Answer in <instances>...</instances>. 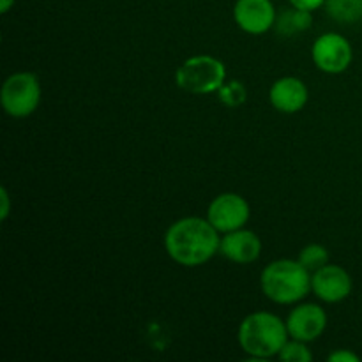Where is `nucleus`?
<instances>
[{"label": "nucleus", "instance_id": "obj_21", "mask_svg": "<svg viewBox=\"0 0 362 362\" xmlns=\"http://www.w3.org/2000/svg\"><path fill=\"white\" fill-rule=\"evenodd\" d=\"M14 2H16V0H0V13L2 14L9 13L11 7L14 6Z\"/></svg>", "mask_w": 362, "mask_h": 362}, {"label": "nucleus", "instance_id": "obj_2", "mask_svg": "<svg viewBox=\"0 0 362 362\" xmlns=\"http://www.w3.org/2000/svg\"><path fill=\"white\" fill-rule=\"evenodd\" d=\"M288 329L278 315L269 311L251 313L240 322L239 345L250 356V361L260 362L281 352L288 341Z\"/></svg>", "mask_w": 362, "mask_h": 362}, {"label": "nucleus", "instance_id": "obj_3", "mask_svg": "<svg viewBox=\"0 0 362 362\" xmlns=\"http://www.w3.org/2000/svg\"><path fill=\"white\" fill-rule=\"evenodd\" d=\"M264 296L276 304H296L311 292V274L299 260H276L262 271Z\"/></svg>", "mask_w": 362, "mask_h": 362}, {"label": "nucleus", "instance_id": "obj_17", "mask_svg": "<svg viewBox=\"0 0 362 362\" xmlns=\"http://www.w3.org/2000/svg\"><path fill=\"white\" fill-rule=\"evenodd\" d=\"M278 357L285 362H311L313 361V354L308 349L306 343L299 341V339H292V341H286L285 346L281 349V352L278 354Z\"/></svg>", "mask_w": 362, "mask_h": 362}, {"label": "nucleus", "instance_id": "obj_5", "mask_svg": "<svg viewBox=\"0 0 362 362\" xmlns=\"http://www.w3.org/2000/svg\"><path fill=\"white\" fill-rule=\"evenodd\" d=\"M2 108L7 115L28 117L41 103V83L34 73H14L6 78L0 92Z\"/></svg>", "mask_w": 362, "mask_h": 362}, {"label": "nucleus", "instance_id": "obj_8", "mask_svg": "<svg viewBox=\"0 0 362 362\" xmlns=\"http://www.w3.org/2000/svg\"><path fill=\"white\" fill-rule=\"evenodd\" d=\"M327 327V313L318 304H299L290 311L286 329L292 339L310 343L320 338Z\"/></svg>", "mask_w": 362, "mask_h": 362}, {"label": "nucleus", "instance_id": "obj_14", "mask_svg": "<svg viewBox=\"0 0 362 362\" xmlns=\"http://www.w3.org/2000/svg\"><path fill=\"white\" fill-rule=\"evenodd\" d=\"M325 11L339 23H357L362 20V0H325Z\"/></svg>", "mask_w": 362, "mask_h": 362}, {"label": "nucleus", "instance_id": "obj_10", "mask_svg": "<svg viewBox=\"0 0 362 362\" xmlns=\"http://www.w3.org/2000/svg\"><path fill=\"white\" fill-rule=\"evenodd\" d=\"M352 278L339 265H324L311 276V290L320 300L329 304L341 303L352 293Z\"/></svg>", "mask_w": 362, "mask_h": 362}, {"label": "nucleus", "instance_id": "obj_19", "mask_svg": "<svg viewBox=\"0 0 362 362\" xmlns=\"http://www.w3.org/2000/svg\"><path fill=\"white\" fill-rule=\"evenodd\" d=\"M331 362H359L361 357L357 354L350 352V350H336L329 356Z\"/></svg>", "mask_w": 362, "mask_h": 362}, {"label": "nucleus", "instance_id": "obj_13", "mask_svg": "<svg viewBox=\"0 0 362 362\" xmlns=\"http://www.w3.org/2000/svg\"><path fill=\"white\" fill-rule=\"evenodd\" d=\"M311 25H313V16L310 11L297 9L292 6L276 16L274 28L279 37H293L296 34L308 30Z\"/></svg>", "mask_w": 362, "mask_h": 362}, {"label": "nucleus", "instance_id": "obj_6", "mask_svg": "<svg viewBox=\"0 0 362 362\" xmlns=\"http://www.w3.org/2000/svg\"><path fill=\"white\" fill-rule=\"evenodd\" d=\"M311 57H313L315 66L320 71L329 74H339L349 69L352 64L354 49L349 39L336 32H327L313 42Z\"/></svg>", "mask_w": 362, "mask_h": 362}, {"label": "nucleus", "instance_id": "obj_11", "mask_svg": "<svg viewBox=\"0 0 362 362\" xmlns=\"http://www.w3.org/2000/svg\"><path fill=\"white\" fill-rule=\"evenodd\" d=\"M262 253V240L251 230H233V232L225 233V237L219 243V255L233 264L247 265L253 264L260 258Z\"/></svg>", "mask_w": 362, "mask_h": 362}, {"label": "nucleus", "instance_id": "obj_15", "mask_svg": "<svg viewBox=\"0 0 362 362\" xmlns=\"http://www.w3.org/2000/svg\"><path fill=\"white\" fill-rule=\"evenodd\" d=\"M299 262L308 269L310 272L318 271L324 265L329 264V251L327 247L322 244H308L299 255Z\"/></svg>", "mask_w": 362, "mask_h": 362}, {"label": "nucleus", "instance_id": "obj_12", "mask_svg": "<svg viewBox=\"0 0 362 362\" xmlns=\"http://www.w3.org/2000/svg\"><path fill=\"white\" fill-rule=\"evenodd\" d=\"M308 87L296 76L279 78L269 90L271 105L281 113H297L306 106Z\"/></svg>", "mask_w": 362, "mask_h": 362}, {"label": "nucleus", "instance_id": "obj_9", "mask_svg": "<svg viewBox=\"0 0 362 362\" xmlns=\"http://www.w3.org/2000/svg\"><path fill=\"white\" fill-rule=\"evenodd\" d=\"M276 16L272 0H237L233 6V20L247 34H265L274 27Z\"/></svg>", "mask_w": 362, "mask_h": 362}, {"label": "nucleus", "instance_id": "obj_16", "mask_svg": "<svg viewBox=\"0 0 362 362\" xmlns=\"http://www.w3.org/2000/svg\"><path fill=\"white\" fill-rule=\"evenodd\" d=\"M219 99H221L223 105H226L228 108H237V106L243 105L246 101V87H244L240 81H228V83H223V87L218 90Z\"/></svg>", "mask_w": 362, "mask_h": 362}, {"label": "nucleus", "instance_id": "obj_20", "mask_svg": "<svg viewBox=\"0 0 362 362\" xmlns=\"http://www.w3.org/2000/svg\"><path fill=\"white\" fill-rule=\"evenodd\" d=\"M0 198H2V212H0V216H2V219H6L7 214H9V194H7L6 187L0 189Z\"/></svg>", "mask_w": 362, "mask_h": 362}, {"label": "nucleus", "instance_id": "obj_1", "mask_svg": "<svg viewBox=\"0 0 362 362\" xmlns=\"http://www.w3.org/2000/svg\"><path fill=\"white\" fill-rule=\"evenodd\" d=\"M218 230L209 219L182 218L165 233V250L175 264L184 267L204 265L219 253Z\"/></svg>", "mask_w": 362, "mask_h": 362}, {"label": "nucleus", "instance_id": "obj_4", "mask_svg": "<svg viewBox=\"0 0 362 362\" xmlns=\"http://www.w3.org/2000/svg\"><path fill=\"white\" fill-rule=\"evenodd\" d=\"M226 67L211 55H197L179 66L175 73L177 87L189 94H212L223 87Z\"/></svg>", "mask_w": 362, "mask_h": 362}, {"label": "nucleus", "instance_id": "obj_7", "mask_svg": "<svg viewBox=\"0 0 362 362\" xmlns=\"http://www.w3.org/2000/svg\"><path fill=\"white\" fill-rule=\"evenodd\" d=\"M207 219L219 233H228L244 228L250 219V205L240 194L223 193L211 202Z\"/></svg>", "mask_w": 362, "mask_h": 362}, {"label": "nucleus", "instance_id": "obj_18", "mask_svg": "<svg viewBox=\"0 0 362 362\" xmlns=\"http://www.w3.org/2000/svg\"><path fill=\"white\" fill-rule=\"evenodd\" d=\"M290 6L297 7V9H303V11H313L320 9L322 6H325V0H288Z\"/></svg>", "mask_w": 362, "mask_h": 362}]
</instances>
